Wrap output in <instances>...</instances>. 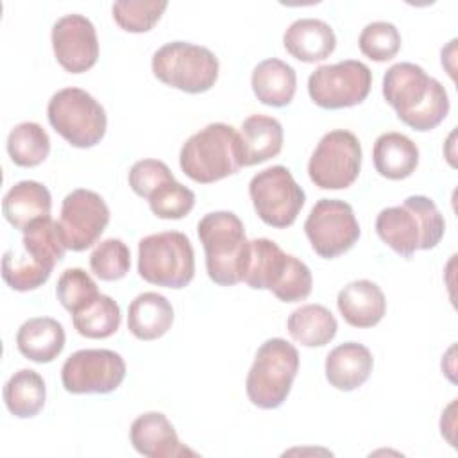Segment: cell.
Returning a JSON list of instances; mask_svg holds the SVG:
<instances>
[{
	"label": "cell",
	"instance_id": "23",
	"mask_svg": "<svg viewBox=\"0 0 458 458\" xmlns=\"http://www.w3.org/2000/svg\"><path fill=\"white\" fill-rule=\"evenodd\" d=\"M64 329L61 322L50 317H34L25 320L16 333L18 351L30 361L50 363L64 347Z\"/></svg>",
	"mask_w": 458,
	"mask_h": 458
},
{
	"label": "cell",
	"instance_id": "31",
	"mask_svg": "<svg viewBox=\"0 0 458 458\" xmlns=\"http://www.w3.org/2000/svg\"><path fill=\"white\" fill-rule=\"evenodd\" d=\"M7 152L18 166H38L50 152V138L36 122H21L14 125L7 136Z\"/></svg>",
	"mask_w": 458,
	"mask_h": 458
},
{
	"label": "cell",
	"instance_id": "38",
	"mask_svg": "<svg viewBox=\"0 0 458 458\" xmlns=\"http://www.w3.org/2000/svg\"><path fill=\"white\" fill-rule=\"evenodd\" d=\"M174 179V174L166 163L159 159H141L136 161L129 170V186L132 191L143 199H148L161 184Z\"/></svg>",
	"mask_w": 458,
	"mask_h": 458
},
{
	"label": "cell",
	"instance_id": "2",
	"mask_svg": "<svg viewBox=\"0 0 458 458\" xmlns=\"http://www.w3.org/2000/svg\"><path fill=\"white\" fill-rule=\"evenodd\" d=\"M444 231L442 213L424 195H411L401 206L385 208L376 216L377 236L403 258H411L415 250L437 247Z\"/></svg>",
	"mask_w": 458,
	"mask_h": 458
},
{
	"label": "cell",
	"instance_id": "19",
	"mask_svg": "<svg viewBox=\"0 0 458 458\" xmlns=\"http://www.w3.org/2000/svg\"><path fill=\"white\" fill-rule=\"evenodd\" d=\"M283 43L292 57L302 63H317L333 54L336 36L329 23L317 18H301L286 29Z\"/></svg>",
	"mask_w": 458,
	"mask_h": 458
},
{
	"label": "cell",
	"instance_id": "18",
	"mask_svg": "<svg viewBox=\"0 0 458 458\" xmlns=\"http://www.w3.org/2000/svg\"><path fill=\"white\" fill-rule=\"evenodd\" d=\"M336 306L349 326L372 327L383 318L386 311V299L376 283L358 279L338 292Z\"/></svg>",
	"mask_w": 458,
	"mask_h": 458
},
{
	"label": "cell",
	"instance_id": "14",
	"mask_svg": "<svg viewBox=\"0 0 458 458\" xmlns=\"http://www.w3.org/2000/svg\"><path fill=\"white\" fill-rule=\"evenodd\" d=\"M125 377L123 358L111 349H81L61 369V381L70 394H109Z\"/></svg>",
	"mask_w": 458,
	"mask_h": 458
},
{
	"label": "cell",
	"instance_id": "8",
	"mask_svg": "<svg viewBox=\"0 0 458 458\" xmlns=\"http://www.w3.org/2000/svg\"><path fill=\"white\" fill-rule=\"evenodd\" d=\"M152 72L163 84L197 95L215 86L218 59L206 47L172 41L154 52Z\"/></svg>",
	"mask_w": 458,
	"mask_h": 458
},
{
	"label": "cell",
	"instance_id": "32",
	"mask_svg": "<svg viewBox=\"0 0 458 458\" xmlns=\"http://www.w3.org/2000/svg\"><path fill=\"white\" fill-rule=\"evenodd\" d=\"M52 268L32 259L23 249H9L2 258V277L16 292L36 290L48 281Z\"/></svg>",
	"mask_w": 458,
	"mask_h": 458
},
{
	"label": "cell",
	"instance_id": "10",
	"mask_svg": "<svg viewBox=\"0 0 458 458\" xmlns=\"http://www.w3.org/2000/svg\"><path fill=\"white\" fill-rule=\"evenodd\" d=\"M249 195L258 216L277 229L290 227L306 202L304 190L283 165L258 172L249 182Z\"/></svg>",
	"mask_w": 458,
	"mask_h": 458
},
{
	"label": "cell",
	"instance_id": "29",
	"mask_svg": "<svg viewBox=\"0 0 458 458\" xmlns=\"http://www.w3.org/2000/svg\"><path fill=\"white\" fill-rule=\"evenodd\" d=\"M72 322L81 336L107 338L114 335L120 327V306L109 295L98 293L84 308L72 313Z\"/></svg>",
	"mask_w": 458,
	"mask_h": 458
},
{
	"label": "cell",
	"instance_id": "16",
	"mask_svg": "<svg viewBox=\"0 0 458 458\" xmlns=\"http://www.w3.org/2000/svg\"><path fill=\"white\" fill-rule=\"evenodd\" d=\"M52 48L66 72H88L98 59L95 25L82 14L61 16L52 27Z\"/></svg>",
	"mask_w": 458,
	"mask_h": 458
},
{
	"label": "cell",
	"instance_id": "9",
	"mask_svg": "<svg viewBox=\"0 0 458 458\" xmlns=\"http://www.w3.org/2000/svg\"><path fill=\"white\" fill-rule=\"evenodd\" d=\"M48 122L72 147L97 145L107 127L104 107L81 88H63L52 95L47 107Z\"/></svg>",
	"mask_w": 458,
	"mask_h": 458
},
{
	"label": "cell",
	"instance_id": "27",
	"mask_svg": "<svg viewBox=\"0 0 458 458\" xmlns=\"http://www.w3.org/2000/svg\"><path fill=\"white\" fill-rule=\"evenodd\" d=\"M286 327L295 342L306 347H322L335 338L338 322L326 306L304 304L292 311Z\"/></svg>",
	"mask_w": 458,
	"mask_h": 458
},
{
	"label": "cell",
	"instance_id": "24",
	"mask_svg": "<svg viewBox=\"0 0 458 458\" xmlns=\"http://www.w3.org/2000/svg\"><path fill=\"white\" fill-rule=\"evenodd\" d=\"M174 322L170 301L157 292H143L129 304L127 327L138 340L161 338Z\"/></svg>",
	"mask_w": 458,
	"mask_h": 458
},
{
	"label": "cell",
	"instance_id": "26",
	"mask_svg": "<svg viewBox=\"0 0 458 458\" xmlns=\"http://www.w3.org/2000/svg\"><path fill=\"white\" fill-rule=\"evenodd\" d=\"M372 161L379 175L401 181L415 172L419 165V148L401 132H385L377 136L374 143Z\"/></svg>",
	"mask_w": 458,
	"mask_h": 458
},
{
	"label": "cell",
	"instance_id": "12",
	"mask_svg": "<svg viewBox=\"0 0 458 458\" xmlns=\"http://www.w3.org/2000/svg\"><path fill=\"white\" fill-rule=\"evenodd\" d=\"M372 72L356 59L322 64L308 79V93L322 109H342L361 104L370 91Z\"/></svg>",
	"mask_w": 458,
	"mask_h": 458
},
{
	"label": "cell",
	"instance_id": "25",
	"mask_svg": "<svg viewBox=\"0 0 458 458\" xmlns=\"http://www.w3.org/2000/svg\"><path fill=\"white\" fill-rule=\"evenodd\" d=\"M250 86L261 104L284 107L293 100L297 89V75L288 63L270 57L258 63L250 77Z\"/></svg>",
	"mask_w": 458,
	"mask_h": 458
},
{
	"label": "cell",
	"instance_id": "11",
	"mask_svg": "<svg viewBox=\"0 0 458 458\" xmlns=\"http://www.w3.org/2000/svg\"><path fill=\"white\" fill-rule=\"evenodd\" d=\"M361 170L360 140L345 129L326 132L315 147L308 174L315 186L322 190L349 188Z\"/></svg>",
	"mask_w": 458,
	"mask_h": 458
},
{
	"label": "cell",
	"instance_id": "30",
	"mask_svg": "<svg viewBox=\"0 0 458 458\" xmlns=\"http://www.w3.org/2000/svg\"><path fill=\"white\" fill-rule=\"evenodd\" d=\"M21 249L38 263L54 270V267L64 258L66 245L59 229V222L50 216L32 222L21 238Z\"/></svg>",
	"mask_w": 458,
	"mask_h": 458
},
{
	"label": "cell",
	"instance_id": "3",
	"mask_svg": "<svg viewBox=\"0 0 458 458\" xmlns=\"http://www.w3.org/2000/svg\"><path fill=\"white\" fill-rule=\"evenodd\" d=\"M197 233L206 252L209 279L220 286H233L243 281L250 242L238 215L233 211L208 213L200 218Z\"/></svg>",
	"mask_w": 458,
	"mask_h": 458
},
{
	"label": "cell",
	"instance_id": "13",
	"mask_svg": "<svg viewBox=\"0 0 458 458\" xmlns=\"http://www.w3.org/2000/svg\"><path fill=\"white\" fill-rule=\"evenodd\" d=\"M311 249L326 259L347 252L360 238V224L351 204L338 199H320L304 222Z\"/></svg>",
	"mask_w": 458,
	"mask_h": 458
},
{
	"label": "cell",
	"instance_id": "22",
	"mask_svg": "<svg viewBox=\"0 0 458 458\" xmlns=\"http://www.w3.org/2000/svg\"><path fill=\"white\" fill-rule=\"evenodd\" d=\"M52 197L47 186L38 181L16 182L2 200V213L7 222L20 231H25L32 222L50 216Z\"/></svg>",
	"mask_w": 458,
	"mask_h": 458
},
{
	"label": "cell",
	"instance_id": "28",
	"mask_svg": "<svg viewBox=\"0 0 458 458\" xmlns=\"http://www.w3.org/2000/svg\"><path fill=\"white\" fill-rule=\"evenodd\" d=\"M47 386L43 377L32 369L14 372L4 386V401L7 410L20 419H30L45 406Z\"/></svg>",
	"mask_w": 458,
	"mask_h": 458
},
{
	"label": "cell",
	"instance_id": "36",
	"mask_svg": "<svg viewBox=\"0 0 458 458\" xmlns=\"http://www.w3.org/2000/svg\"><path fill=\"white\" fill-rule=\"evenodd\" d=\"M358 47L363 55L372 61L383 63L392 57L401 48V34L397 27L390 21H372L363 27Z\"/></svg>",
	"mask_w": 458,
	"mask_h": 458
},
{
	"label": "cell",
	"instance_id": "1",
	"mask_svg": "<svg viewBox=\"0 0 458 458\" xmlns=\"http://www.w3.org/2000/svg\"><path fill=\"white\" fill-rule=\"evenodd\" d=\"M383 97L401 122L420 132L435 129L449 113L445 88L413 63H397L386 70Z\"/></svg>",
	"mask_w": 458,
	"mask_h": 458
},
{
	"label": "cell",
	"instance_id": "15",
	"mask_svg": "<svg viewBox=\"0 0 458 458\" xmlns=\"http://www.w3.org/2000/svg\"><path fill=\"white\" fill-rule=\"evenodd\" d=\"M109 224V208L104 199L86 188L70 191L61 204L59 229L66 249L81 252L102 236Z\"/></svg>",
	"mask_w": 458,
	"mask_h": 458
},
{
	"label": "cell",
	"instance_id": "17",
	"mask_svg": "<svg viewBox=\"0 0 458 458\" xmlns=\"http://www.w3.org/2000/svg\"><path fill=\"white\" fill-rule=\"evenodd\" d=\"M131 444L147 458H182L197 456L195 451L181 444L172 422L159 411H147L131 424Z\"/></svg>",
	"mask_w": 458,
	"mask_h": 458
},
{
	"label": "cell",
	"instance_id": "33",
	"mask_svg": "<svg viewBox=\"0 0 458 458\" xmlns=\"http://www.w3.org/2000/svg\"><path fill=\"white\" fill-rule=\"evenodd\" d=\"M168 7L165 0H118L113 4L114 21L127 32L150 30Z\"/></svg>",
	"mask_w": 458,
	"mask_h": 458
},
{
	"label": "cell",
	"instance_id": "4",
	"mask_svg": "<svg viewBox=\"0 0 458 458\" xmlns=\"http://www.w3.org/2000/svg\"><path fill=\"white\" fill-rule=\"evenodd\" d=\"M243 281L254 290H270L283 302L304 301L313 286L308 265L268 238L250 240Z\"/></svg>",
	"mask_w": 458,
	"mask_h": 458
},
{
	"label": "cell",
	"instance_id": "20",
	"mask_svg": "<svg viewBox=\"0 0 458 458\" xmlns=\"http://www.w3.org/2000/svg\"><path fill=\"white\" fill-rule=\"evenodd\" d=\"M372 367L374 358L363 344L345 342L327 354L326 377L336 390L351 392L369 379Z\"/></svg>",
	"mask_w": 458,
	"mask_h": 458
},
{
	"label": "cell",
	"instance_id": "37",
	"mask_svg": "<svg viewBox=\"0 0 458 458\" xmlns=\"http://www.w3.org/2000/svg\"><path fill=\"white\" fill-rule=\"evenodd\" d=\"M98 293L100 292L97 288V283L82 268H68L57 279V286H55L57 301L70 313H75L81 308H84Z\"/></svg>",
	"mask_w": 458,
	"mask_h": 458
},
{
	"label": "cell",
	"instance_id": "21",
	"mask_svg": "<svg viewBox=\"0 0 458 458\" xmlns=\"http://www.w3.org/2000/svg\"><path fill=\"white\" fill-rule=\"evenodd\" d=\"M242 166H252L276 157L283 148V125L267 114H250L240 127Z\"/></svg>",
	"mask_w": 458,
	"mask_h": 458
},
{
	"label": "cell",
	"instance_id": "7",
	"mask_svg": "<svg viewBox=\"0 0 458 458\" xmlns=\"http://www.w3.org/2000/svg\"><path fill=\"white\" fill-rule=\"evenodd\" d=\"M138 272L157 286L184 288L195 274V252L184 233L163 231L138 243Z\"/></svg>",
	"mask_w": 458,
	"mask_h": 458
},
{
	"label": "cell",
	"instance_id": "5",
	"mask_svg": "<svg viewBox=\"0 0 458 458\" xmlns=\"http://www.w3.org/2000/svg\"><path fill=\"white\" fill-rule=\"evenodd\" d=\"M179 165L184 175L200 184L229 177L242 168L240 134L233 125L209 123L184 141Z\"/></svg>",
	"mask_w": 458,
	"mask_h": 458
},
{
	"label": "cell",
	"instance_id": "6",
	"mask_svg": "<svg viewBox=\"0 0 458 458\" xmlns=\"http://www.w3.org/2000/svg\"><path fill=\"white\" fill-rule=\"evenodd\" d=\"M299 370V352L284 338H270L258 349L249 369L245 390L249 401L263 410L281 406Z\"/></svg>",
	"mask_w": 458,
	"mask_h": 458
},
{
	"label": "cell",
	"instance_id": "35",
	"mask_svg": "<svg viewBox=\"0 0 458 458\" xmlns=\"http://www.w3.org/2000/svg\"><path fill=\"white\" fill-rule=\"evenodd\" d=\"M150 211L166 220H179L186 216L195 204V193L175 179L161 184L156 191L147 199Z\"/></svg>",
	"mask_w": 458,
	"mask_h": 458
},
{
	"label": "cell",
	"instance_id": "34",
	"mask_svg": "<svg viewBox=\"0 0 458 458\" xmlns=\"http://www.w3.org/2000/svg\"><path fill=\"white\" fill-rule=\"evenodd\" d=\"M91 272L102 281H118L131 268L129 247L120 238L100 242L89 256Z\"/></svg>",
	"mask_w": 458,
	"mask_h": 458
}]
</instances>
